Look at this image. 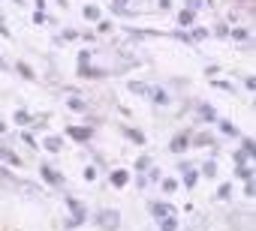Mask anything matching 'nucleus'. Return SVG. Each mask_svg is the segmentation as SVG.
Segmentation results:
<instances>
[{
    "label": "nucleus",
    "instance_id": "obj_11",
    "mask_svg": "<svg viewBox=\"0 0 256 231\" xmlns=\"http://www.w3.org/2000/svg\"><path fill=\"white\" fill-rule=\"evenodd\" d=\"M84 18L97 21V18H99V9H97V6H84Z\"/></svg>",
    "mask_w": 256,
    "mask_h": 231
},
{
    "label": "nucleus",
    "instance_id": "obj_24",
    "mask_svg": "<svg viewBox=\"0 0 256 231\" xmlns=\"http://www.w3.org/2000/svg\"><path fill=\"white\" fill-rule=\"evenodd\" d=\"M27 120H30V117H27L24 111H19V114H15V123H27Z\"/></svg>",
    "mask_w": 256,
    "mask_h": 231
},
{
    "label": "nucleus",
    "instance_id": "obj_2",
    "mask_svg": "<svg viewBox=\"0 0 256 231\" xmlns=\"http://www.w3.org/2000/svg\"><path fill=\"white\" fill-rule=\"evenodd\" d=\"M39 174H42V180H45V183H51V186H60V183H63V177H60L55 168H48V165H42V168H39Z\"/></svg>",
    "mask_w": 256,
    "mask_h": 231
},
{
    "label": "nucleus",
    "instance_id": "obj_15",
    "mask_svg": "<svg viewBox=\"0 0 256 231\" xmlns=\"http://www.w3.org/2000/svg\"><path fill=\"white\" fill-rule=\"evenodd\" d=\"M45 147L48 150H60V138H45Z\"/></svg>",
    "mask_w": 256,
    "mask_h": 231
},
{
    "label": "nucleus",
    "instance_id": "obj_8",
    "mask_svg": "<svg viewBox=\"0 0 256 231\" xmlns=\"http://www.w3.org/2000/svg\"><path fill=\"white\" fill-rule=\"evenodd\" d=\"M175 228H178V222H175L172 216H163V219H160V231H175Z\"/></svg>",
    "mask_w": 256,
    "mask_h": 231
},
{
    "label": "nucleus",
    "instance_id": "obj_12",
    "mask_svg": "<svg viewBox=\"0 0 256 231\" xmlns=\"http://www.w3.org/2000/svg\"><path fill=\"white\" fill-rule=\"evenodd\" d=\"M199 117H205V120H217V114L208 108V105H202V108H199Z\"/></svg>",
    "mask_w": 256,
    "mask_h": 231
},
{
    "label": "nucleus",
    "instance_id": "obj_1",
    "mask_svg": "<svg viewBox=\"0 0 256 231\" xmlns=\"http://www.w3.org/2000/svg\"><path fill=\"white\" fill-rule=\"evenodd\" d=\"M97 222L106 228V231H118L121 216H118V210H99V213H97Z\"/></svg>",
    "mask_w": 256,
    "mask_h": 231
},
{
    "label": "nucleus",
    "instance_id": "obj_25",
    "mask_svg": "<svg viewBox=\"0 0 256 231\" xmlns=\"http://www.w3.org/2000/svg\"><path fill=\"white\" fill-rule=\"evenodd\" d=\"M112 3H115V12H121V6L127 3V0H112Z\"/></svg>",
    "mask_w": 256,
    "mask_h": 231
},
{
    "label": "nucleus",
    "instance_id": "obj_6",
    "mask_svg": "<svg viewBox=\"0 0 256 231\" xmlns=\"http://www.w3.org/2000/svg\"><path fill=\"white\" fill-rule=\"evenodd\" d=\"M70 135H73V138H79V141H88V138H91V129H84V126H73V129H70Z\"/></svg>",
    "mask_w": 256,
    "mask_h": 231
},
{
    "label": "nucleus",
    "instance_id": "obj_5",
    "mask_svg": "<svg viewBox=\"0 0 256 231\" xmlns=\"http://www.w3.org/2000/svg\"><path fill=\"white\" fill-rule=\"evenodd\" d=\"M151 213H154V216H169V213H172V207H169V204H151Z\"/></svg>",
    "mask_w": 256,
    "mask_h": 231
},
{
    "label": "nucleus",
    "instance_id": "obj_22",
    "mask_svg": "<svg viewBox=\"0 0 256 231\" xmlns=\"http://www.w3.org/2000/svg\"><path fill=\"white\" fill-rule=\"evenodd\" d=\"M202 171H205V174H208V177H211V174H217V165H214V162H208V165H205Z\"/></svg>",
    "mask_w": 256,
    "mask_h": 231
},
{
    "label": "nucleus",
    "instance_id": "obj_17",
    "mask_svg": "<svg viewBox=\"0 0 256 231\" xmlns=\"http://www.w3.org/2000/svg\"><path fill=\"white\" fill-rule=\"evenodd\" d=\"M220 126H223V132H226V135H238V129L232 126V123H226V120H223V123H220Z\"/></svg>",
    "mask_w": 256,
    "mask_h": 231
},
{
    "label": "nucleus",
    "instance_id": "obj_19",
    "mask_svg": "<svg viewBox=\"0 0 256 231\" xmlns=\"http://www.w3.org/2000/svg\"><path fill=\"white\" fill-rule=\"evenodd\" d=\"M148 165H151V159H148V156H139V162H136V168L142 171V168H148Z\"/></svg>",
    "mask_w": 256,
    "mask_h": 231
},
{
    "label": "nucleus",
    "instance_id": "obj_4",
    "mask_svg": "<svg viewBox=\"0 0 256 231\" xmlns=\"http://www.w3.org/2000/svg\"><path fill=\"white\" fill-rule=\"evenodd\" d=\"M0 159H3L6 165H12V168H19V165H21V159L15 156V153H12L9 147H0Z\"/></svg>",
    "mask_w": 256,
    "mask_h": 231
},
{
    "label": "nucleus",
    "instance_id": "obj_23",
    "mask_svg": "<svg viewBox=\"0 0 256 231\" xmlns=\"http://www.w3.org/2000/svg\"><path fill=\"white\" fill-rule=\"evenodd\" d=\"M232 36H235V39H247V30H238V27H235V30H232Z\"/></svg>",
    "mask_w": 256,
    "mask_h": 231
},
{
    "label": "nucleus",
    "instance_id": "obj_18",
    "mask_svg": "<svg viewBox=\"0 0 256 231\" xmlns=\"http://www.w3.org/2000/svg\"><path fill=\"white\" fill-rule=\"evenodd\" d=\"M19 72H21V75H27V78H33V69H30L27 63H19Z\"/></svg>",
    "mask_w": 256,
    "mask_h": 231
},
{
    "label": "nucleus",
    "instance_id": "obj_26",
    "mask_svg": "<svg viewBox=\"0 0 256 231\" xmlns=\"http://www.w3.org/2000/svg\"><path fill=\"white\" fill-rule=\"evenodd\" d=\"M15 3H21V0H15Z\"/></svg>",
    "mask_w": 256,
    "mask_h": 231
},
{
    "label": "nucleus",
    "instance_id": "obj_13",
    "mask_svg": "<svg viewBox=\"0 0 256 231\" xmlns=\"http://www.w3.org/2000/svg\"><path fill=\"white\" fill-rule=\"evenodd\" d=\"M70 108L73 111H88V105H84L81 99H70Z\"/></svg>",
    "mask_w": 256,
    "mask_h": 231
},
{
    "label": "nucleus",
    "instance_id": "obj_16",
    "mask_svg": "<svg viewBox=\"0 0 256 231\" xmlns=\"http://www.w3.org/2000/svg\"><path fill=\"white\" fill-rule=\"evenodd\" d=\"M127 138H133V141H139V144H142V141H145V135H142V132H136V129H127Z\"/></svg>",
    "mask_w": 256,
    "mask_h": 231
},
{
    "label": "nucleus",
    "instance_id": "obj_20",
    "mask_svg": "<svg viewBox=\"0 0 256 231\" xmlns=\"http://www.w3.org/2000/svg\"><path fill=\"white\" fill-rule=\"evenodd\" d=\"M217 195H220V198H229V195H232V186H220Z\"/></svg>",
    "mask_w": 256,
    "mask_h": 231
},
{
    "label": "nucleus",
    "instance_id": "obj_14",
    "mask_svg": "<svg viewBox=\"0 0 256 231\" xmlns=\"http://www.w3.org/2000/svg\"><path fill=\"white\" fill-rule=\"evenodd\" d=\"M178 21H181V24H190V21H193V12H190V9H184V12L178 15Z\"/></svg>",
    "mask_w": 256,
    "mask_h": 231
},
{
    "label": "nucleus",
    "instance_id": "obj_9",
    "mask_svg": "<svg viewBox=\"0 0 256 231\" xmlns=\"http://www.w3.org/2000/svg\"><path fill=\"white\" fill-rule=\"evenodd\" d=\"M112 183L115 186H124L127 183V171H112Z\"/></svg>",
    "mask_w": 256,
    "mask_h": 231
},
{
    "label": "nucleus",
    "instance_id": "obj_21",
    "mask_svg": "<svg viewBox=\"0 0 256 231\" xmlns=\"http://www.w3.org/2000/svg\"><path fill=\"white\" fill-rule=\"evenodd\" d=\"M163 189H166V192H175V189H178V183H175V180H166V183H163Z\"/></svg>",
    "mask_w": 256,
    "mask_h": 231
},
{
    "label": "nucleus",
    "instance_id": "obj_7",
    "mask_svg": "<svg viewBox=\"0 0 256 231\" xmlns=\"http://www.w3.org/2000/svg\"><path fill=\"white\" fill-rule=\"evenodd\" d=\"M196 180H199V171L187 168V171H184V186H196Z\"/></svg>",
    "mask_w": 256,
    "mask_h": 231
},
{
    "label": "nucleus",
    "instance_id": "obj_10",
    "mask_svg": "<svg viewBox=\"0 0 256 231\" xmlns=\"http://www.w3.org/2000/svg\"><path fill=\"white\" fill-rule=\"evenodd\" d=\"M196 6H211V0H187V9L196 12Z\"/></svg>",
    "mask_w": 256,
    "mask_h": 231
},
{
    "label": "nucleus",
    "instance_id": "obj_3",
    "mask_svg": "<svg viewBox=\"0 0 256 231\" xmlns=\"http://www.w3.org/2000/svg\"><path fill=\"white\" fill-rule=\"evenodd\" d=\"M66 204H70V210H73V222L70 225H79L84 219V207L79 204V198H66Z\"/></svg>",
    "mask_w": 256,
    "mask_h": 231
}]
</instances>
